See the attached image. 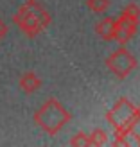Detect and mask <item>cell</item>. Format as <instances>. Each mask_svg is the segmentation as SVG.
<instances>
[{"instance_id":"cell-1","label":"cell","mask_w":140,"mask_h":147,"mask_svg":"<svg viewBox=\"0 0 140 147\" xmlns=\"http://www.w3.org/2000/svg\"><path fill=\"white\" fill-rule=\"evenodd\" d=\"M13 22L18 25V29L25 36L34 38L50 25V14L40 2L27 0L13 16Z\"/></svg>"},{"instance_id":"cell-2","label":"cell","mask_w":140,"mask_h":147,"mask_svg":"<svg viewBox=\"0 0 140 147\" xmlns=\"http://www.w3.org/2000/svg\"><path fill=\"white\" fill-rule=\"evenodd\" d=\"M70 120V113L56 99H49L34 113V122L49 135H56Z\"/></svg>"},{"instance_id":"cell-3","label":"cell","mask_w":140,"mask_h":147,"mask_svg":"<svg viewBox=\"0 0 140 147\" xmlns=\"http://www.w3.org/2000/svg\"><path fill=\"white\" fill-rule=\"evenodd\" d=\"M106 67L112 70L119 79H124L131 70L137 67V59L128 52L126 49H119L106 59Z\"/></svg>"},{"instance_id":"cell-4","label":"cell","mask_w":140,"mask_h":147,"mask_svg":"<svg viewBox=\"0 0 140 147\" xmlns=\"http://www.w3.org/2000/svg\"><path fill=\"white\" fill-rule=\"evenodd\" d=\"M137 27L138 24H133V22H128V20H115V40L119 43H126L128 40L133 38V34L137 32Z\"/></svg>"},{"instance_id":"cell-5","label":"cell","mask_w":140,"mask_h":147,"mask_svg":"<svg viewBox=\"0 0 140 147\" xmlns=\"http://www.w3.org/2000/svg\"><path fill=\"white\" fill-rule=\"evenodd\" d=\"M18 84L22 88V92L34 93V92H38L41 88V79L38 77V74H34V72H25V74H22Z\"/></svg>"},{"instance_id":"cell-6","label":"cell","mask_w":140,"mask_h":147,"mask_svg":"<svg viewBox=\"0 0 140 147\" xmlns=\"http://www.w3.org/2000/svg\"><path fill=\"white\" fill-rule=\"evenodd\" d=\"M95 32L106 41L115 40V20L113 18H101L97 22V25H95Z\"/></svg>"},{"instance_id":"cell-7","label":"cell","mask_w":140,"mask_h":147,"mask_svg":"<svg viewBox=\"0 0 140 147\" xmlns=\"http://www.w3.org/2000/svg\"><path fill=\"white\" fill-rule=\"evenodd\" d=\"M120 18L128 20V22H133V24H138V20H140V7L137 4L126 5L122 9V13H120Z\"/></svg>"},{"instance_id":"cell-8","label":"cell","mask_w":140,"mask_h":147,"mask_svg":"<svg viewBox=\"0 0 140 147\" xmlns=\"http://www.w3.org/2000/svg\"><path fill=\"white\" fill-rule=\"evenodd\" d=\"M88 140H90V145H104L108 140V135L102 129H95L88 135Z\"/></svg>"},{"instance_id":"cell-9","label":"cell","mask_w":140,"mask_h":147,"mask_svg":"<svg viewBox=\"0 0 140 147\" xmlns=\"http://www.w3.org/2000/svg\"><path fill=\"white\" fill-rule=\"evenodd\" d=\"M110 0H88L86 5H88V9L93 11V13H104L108 11V7H110Z\"/></svg>"},{"instance_id":"cell-10","label":"cell","mask_w":140,"mask_h":147,"mask_svg":"<svg viewBox=\"0 0 140 147\" xmlns=\"http://www.w3.org/2000/svg\"><path fill=\"white\" fill-rule=\"evenodd\" d=\"M70 145H90V140H88L86 133H77L70 138Z\"/></svg>"},{"instance_id":"cell-11","label":"cell","mask_w":140,"mask_h":147,"mask_svg":"<svg viewBox=\"0 0 140 147\" xmlns=\"http://www.w3.org/2000/svg\"><path fill=\"white\" fill-rule=\"evenodd\" d=\"M5 34H7V25H5V22L0 18V41L5 38Z\"/></svg>"}]
</instances>
